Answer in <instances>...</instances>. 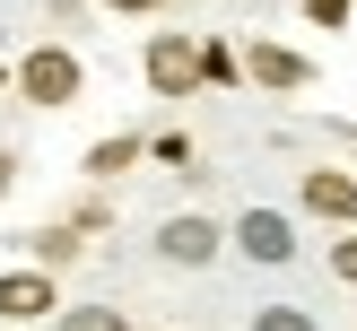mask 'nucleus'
I'll list each match as a JSON object with an SVG mask.
<instances>
[{
	"label": "nucleus",
	"instance_id": "9b49d317",
	"mask_svg": "<svg viewBox=\"0 0 357 331\" xmlns=\"http://www.w3.org/2000/svg\"><path fill=\"white\" fill-rule=\"evenodd\" d=\"M305 9H314V17H323V26H331V17H340V9H349V0H305Z\"/></svg>",
	"mask_w": 357,
	"mask_h": 331
},
{
	"label": "nucleus",
	"instance_id": "1a4fd4ad",
	"mask_svg": "<svg viewBox=\"0 0 357 331\" xmlns=\"http://www.w3.org/2000/svg\"><path fill=\"white\" fill-rule=\"evenodd\" d=\"M261 331H314V314H296V305H271V314H261Z\"/></svg>",
	"mask_w": 357,
	"mask_h": 331
},
{
	"label": "nucleus",
	"instance_id": "0eeeda50",
	"mask_svg": "<svg viewBox=\"0 0 357 331\" xmlns=\"http://www.w3.org/2000/svg\"><path fill=\"white\" fill-rule=\"evenodd\" d=\"M253 79H261V87H296V79H305V61L279 52V44H253Z\"/></svg>",
	"mask_w": 357,
	"mask_h": 331
},
{
	"label": "nucleus",
	"instance_id": "ddd939ff",
	"mask_svg": "<svg viewBox=\"0 0 357 331\" xmlns=\"http://www.w3.org/2000/svg\"><path fill=\"white\" fill-rule=\"evenodd\" d=\"M122 9H149V0H122Z\"/></svg>",
	"mask_w": 357,
	"mask_h": 331
},
{
	"label": "nucleus",
	"instance_id": "9d476101",
	"mask_svg": "<svg viewBox=\"0 0 357 331\" xmlns=\"http://www.w3.org/2000/svg\"><path fill=\"white\" fill-rule=\"evenodd\" d=\"M331 270H340V279H357V236L340 244V253H331Z\"/></svg>",
	"mask_w": 357,
	"mask_h": 331
},
{
	"label": "nucleus",
	"instance_id": "f03ea898",
	"mask_svg": "<svg viewBox=\"0 0 357 331\" xmlns=\"http://www.w3.org/2000/svg\"><path fill=\"white\" fill-rule=\"evenodd\" d=\"M70 87H79V61H70V52H35V61H26V96H44V105H61L70 96Z\"/></svg>",
	"mask_w": 357,
	"mask_h": 331
},
{
	"label": "nucleus",
	"instance_id": "423d86ee",
	"mask_svg": "<svg viewBox=\"0 0 357 331\" xmlns=\"http://www.w3.org/2000/svg\"><path fill=\"white\" fill-rule=\"evenodd\" d=\"M52 305V288L35 270H17V279H0V314H9V323H26V314H44Z\"/></svg>",
	"mask_w": 357,
	"mask_h": 331
},
{
	"label": "nucleus",
	"instance_id": "f257e3e1",
	"mask_svg": "<svg viewBox=\"0 0 357 331\" xmlns=\"http://www.w3.org/2000/svg\"><path fill=\"white\" fill-rule=\"evenodd\" d=\"M192 70H201V52H192L183 35H157V44H149V79L166 87V96H174V87H192Z\"/></svg>",
	"mask_w": 357,
	"mask_h": 331
},
{
	"label": "nucleus",
	"instance_id": "6e6552de",
	"mask_svg": "<svg viewBox=\"0 0 357 331\" xmlns=\"http://www.w3.org/2000/svg\"><path fill=\"white\" fill-rule=\"evenodd\" d=\"M61 331H122V314H114V305H70Z\"/></svg>",
	"mask_w": 357,
	"mask_h": 331
},
{
	"label": "nucleus",
	"instance_id": "f8f14e48",
	"mask_svg": "<svg viewBox=\"0 0 357 331\" xmlns=\"http://www.w3.org/2000/svg\"><path fill=\"white\" fill-rule=\"evenodd\" d=\"M0 183H9V157H0Z\"/></svg>",
	"mask_w": 357,
	"mask_h": 331
},
{
	"label": "nucleus",
	"instance_id": "39448f33",
	"mask_svg": "<svg viewBox=\"0 0 357 331\" xmlns=\"http://www.w3.org/2000/svg\"><path fill=\"white\" fill-rule=\"evenodd\" d=\"M305 209H323V218H357V183H349V174H305Z\"/></svg>",
	"mask_w": 357,
	"mask_h": 331
},
{
	"label": "nucleus",
	"instance_id": "20e7f679",
	"mask_svg": "<svg viewBox=\"0 0 357 331\" xmlns=\"http://www.w3.org/2000/svg\"><path fill=\"white\" fill-rule=\"evenodd\" d=\"M157 244H166V261H209V244H218V226H209V218H174V226H166Z\"/></svg>",
	"mask_w": 357,
	"mask_h": 331
},
{
	"label": "nucleus",
	"instance_id": "7ed1b4c3",
	"mask_svg": "<svg viewBox=\"0 0 357 331\" xmlns=\"http://www.w3.org/2000/svg\"><path fill=\"white\" fill-rule=\"evenodd\" d=\"M236 244H244V253H253V261H288V253H296L288 218H271V209H253V218L236 226Z\"/></svg>",
	"mask_w": 357,
	"mask_h": 331
}]
</instances>
